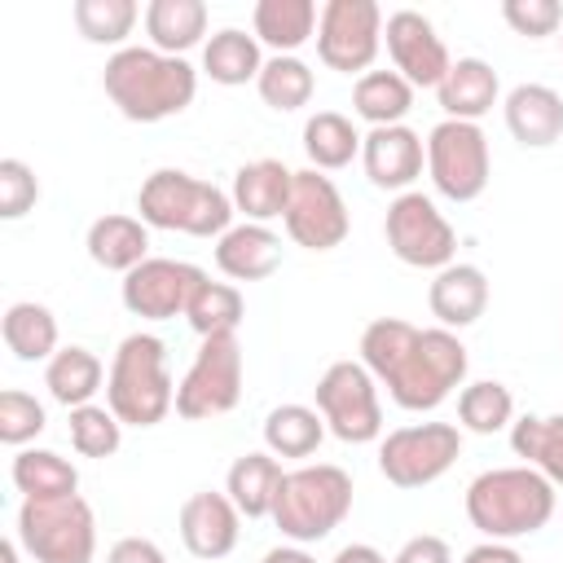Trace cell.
<instances>
[{"instance_id":"5bb4252c","label":"cell","mask_w":563,"mask_h":563,"mask_svg":"<svg viewBox=\"0 0 563 563\" xmlns=\"http://www.w3.org/2000/svg\"><path fill=\"white\" fill-rule=\"evenodd\" d=\"M282 220H286L290 242L303 251H334L352 233V216H347L339 185L330 176H321L317 167L295 172V189H290Z\"/></svg>"},{"instance_id":"d6986e66","label":"cell","mask_w":563,"mask_h":563,"mask_svg":"<svg viewBox=\"0 0 563 563\" xmlns=\"http://www.w3.org/2000/svg\"><path fill=\"white\" fill-rule=\"evenodd\" d=\"M290 189H295V172L282 158H255L233 172L229 198H233V211H242L251 224H268L286 216Z\"/></svg>"},{"instance_id":"4316f807","label":"cell","mask_w":563,"mask_h":563,"mask_svg":"<svg viewBox=\"0 0 563 563\" xmlns=\"http://www.w3.org/2000/svg\"><path fill=\"white\" fill-rule=\"evenodd\" d=\"M0 334H4V347L18 361H44L48 365L57 356V317L35 299L9 303L4 321H0Z\"/></svg>"},{"instance_id":"7bdbcfd3","label":"cell","mask_w":563,"mask_h":563,"mask_svg":"<svg viewBox=\"0 0 563 563\" xmlns=\"http://www.w3.org/2000/svg\"><path fill=\"white\" fill-rule=\"evenodd\" d=\"M40 202V180L22 158H0V220H22Z\"/></svg>"},{"instance_id":"6da1fadb","label":"cell","mask_w":563,"mask_h":563,"mask_svg":"<svg viewBox=\"0 0 563 563\" xmlns=\"http://www.w3.org/2000/svg\"><path fill=\"white\" fill-rule=\"evenodd\" d=\"M101 88L123 119L163 123V119L189 110V101L198 92V70L185 57H167L158 48L128 44L106 62Z\"/></svg>"},{"instance_id":"b9f144b4","label":"cell","mask_w":563,"mask_h":563,"mask_svg":"<svg viewBox=\"0 0 563 563\" xmlns=\"http://www.w3.org/2000/svg\"><path fill=\"white\" fill-rule=\"evenodd\" d=\"M44 427H48L44 405H40L31 391H22V387H4V391H0V440H4V444L26 449Z\"/></svg>"},{"instance_id":"ac0fdd59","label":"cell","mask_w":563,"mask_h":563,"mask_svg":"<svg viewBox=\"0 0 563 563\" xmlns=\"http://www.w3.org/2000/svg\"><path fill=\"white\" fill-rule=\"evenodd\" d=\"M238 532H242V515L229 501V493H211L207 488V493L185 497V506H180V541H185V550L194 559L216 563V559L233 554Z\"/></svg>"},{"instance_id":"681fc988","label":"cell","mask_w":563,"mask_h":563,"mask_svg":"<svg viewBox=\"0 0 563 563\" xmlns=\"http://www.w3.org/2000/svg\"><path fill=\"white\" fill-rule=\"evenodd\" d=\"M264 563H317V559L303 545H277V550L264 554Z\"/></svg>"},{"instance_id":"5b68a950","label":"cell","mask_w":563,"mask_h":563,"mask_svg":"<svg viewBox=\"0 0 563 563\" xmlns=\"http://www.w3.org/2000/svg\"><path fill=\"white\" fill-rule=\"evenodd\" d=\"M347 510H352V475L334 462H317V466L286 471V479L277 488L273 523L295 545H312V541L330 537L347 519Z\"/></svg>"},{"instance_id":"f546056e","label":"cell","mask_w":563,"mask_h":563,"mask_svg":"<svg viewBox=\"0 0 563 563\" xmlns=\"http://www.w3.org/2000/svg\"><path fill=\"white\" fill-rule=\"evenodd\" d=\"M413 106V84L396 70H365L352 84V110L369 123V128H391L409 114Z\"/></svg>"},{"instance_id":"ab89813d","label":"cell","mask_w":563,"mask_h":563,"mask_svg":"<svg viewBox=\"0 0 563 563\" xmlns=\"http://www.w3.org/2000/svg\"><path fill=\"white\" fill-rule=\"evenodd\" d=\"M136 4L132 0H75L70 18L88 44H123L136 26Z\"/></svg>"},{"instance_id":"e0dca14e","label":"cell","mask_w":563,"mask_h":563,"mask_svg":"<svg viewBox=\"0 0 563 563\" xmlns=\"http://www.w3.org/2000/svg\"><path fill=\"white\" fill-rule=\"evenodd\" d=\"M361 163H365L369 185H378V189H396V194H409V185L422 176L427 141H422L413 128H405V123L369 128V132H365V141H361Z\"/></svg>"},{"instance_id":"44dd1931","label":"cell","mask_w":563,"mask_h":563,"mask_svg":"<svg viewBox=\"0 0 563 563\" xmlns=\"http://www.w3.org/2000/svg\"><path fill=\"white\" fill-rule=\"evenodd\" d=\"M506 110V128L519 145L528 150H545L563 136V97L550 84H519L506 92L501 101Z\"/></svg>"},{"instance_id":"9a60e30c","label":"cell","mask_w":563,"mask_h":563,"mask_svg":"<svg viewBox=\"0 0 563 563\" xmlns=\"http://www.w3.org/2000/svg\"><path fill=\"white\" fill-rule=\"evenodd\" d=\"M207 282V273L198 264H185V260H158L150 255L145 264H136L128 277H123V308L132 317H145V321H167L176 312L189 308L194 290Z\"/></svg>"},{"instance_id":"7c38bea8","label":"cell","mask_w":563,"mask_h":563,"mask_svg":"<svg viewBox=\"0 0 563 563\" xmlns=\"http://www.w3.org/2000/svg\"><path fill=\"white\" fill-rule=\"evenodd\" d=\"M383 238L391 246V255L409 268H449L453 255H457V233L453 224L440 216V207L409 189V194H396L391 207H387V220H383Z\"/></svg>"},{"instance_id":"4fadbf2b","label":"cell","mask_w":563,"mask_h":563,"mask_svg":"<svg viewBox=\"0 0 563 563\" xmlns=\"http://www.w3.org/2000/svg\"><path fill=\"white\" fill-rule=\"evenodd\" d=\"M383 48V9L374 0H325L317 18V57L330 70L365 75Z\"/></svg>"},{"instance_id":"f6af8a7d","label":"cell","mask_w":563,"mask_h":563,"mask_svg":"<svg viewBox=\"0 0 563 563\" xmlns=\"http://www.w3.org/2000/svg\"><path fill=\"white\" fill-rule=\"evenodd\" d=\"M391 563H453V550H449V541H444V537L422 532V537H409V541L396 550V559H391Z\"/></svg>"},{"instance_id":"d590c367","label":"cell","mask_w":563,"mask_h":563,"mask_svg":"<svg viewBox=\"0 0 563 563\" xmlns=\"http://www.w3.org/2000/svg\"><path fill=\"white\" fill-rule=\"evenodd\" d=\"M255 88H260L264 106H273V110L286 114V110H299V106L312 101L317 79H312V66H308L303 57H295V53H277V57L264 62Z\"/></svg>"},{"instance_id":"7dc6e473","label":"cell","mask_w":563,"mask_h":563,"mask_svg":"<svg viewBox=\"0 0 563 563\" xmlns=\"http://www.w3.org/2000/svg\"><path fill=\"white\" fill-rule=\"evenodd\" d=\"M462 563H523V554L510 541H479L462 554Z\"/></svg>"},{"instance_id":"d6a6232c","label":"cell","mask_w":563,"mask_h":563,"mask_svg":"<svg viewBox=\"0 0 563 563\" xmlns=\"http://www.w3.org/2000/svg\"><path fill=\"white\" fill-rule=\"evenodd\" d=\"M9 475H13V488L22 497H35V501L70 497L79 488V471L62 453H53V449H18Z\"/></svg>"},{"instance_id":"1f68e13d","label":"cell","mask_w":563,"mask_h":563,"mask_svg":"<svg viewBox=\"0 0 563 563\" xmlns=\"http://www.w3.org/2000/svg\"><path fill=\"white\" fill-rule=\"evenodd\" d=\"M361 132L352 128L347 114L339 110H317L308 123H303V154L317 172H339L347 167L356 154H361Z\"/></svg>"},{"instance_id":"60d3db41","label":"cell","mask_w":563,"mask_h":563,"mask_svg":"<svg viewBox=\"0 0 563 563\" xmlns=\"http://www.w3.org/2000/svg\"><path fill=\"white\" fill-rule=\"evenodd\" d=\"M70 444L79 457H110L123 444V422L110 413V405H79L70 409Z\"/></svg>"},{"instance_id":"f907efd6","label":"cell","mask_w":563,"mask_h":563,"mask_svg":"<svg viewBox=\"0 0 563 563\" xmlns=\"http://www.w3.org/2000/svg\"><path fill=\"white\" fill-rule=\"evenodd\" d=\"M0 563H18V541H0Z\"/></svg>"},{"instance_id":"8d00e7d4","label":"cell","mask_w":563,"mask_h":563,"mask_svg":"<svg viewBox=\"0 0 563 563\" xmlns=\"http://www.w3.org/2000/svg\"><path fill=\"white\" fill-rule=\"evenodd\" d=\"M413 339H418V325H409V321H400V317H374V321L361 330V365H365L378 383H387V378L396 374V365L405 361V352L413 347Z\"/></svg>"},{"instance_id":"e575fe53","label":"cell","mask_w":563,"mask_h":563,"mask_svg":"<svg viewBox=\"0 0 563 563\" xmlns=\"http://www.w3.org/2000/svg\"><path fill=\"white\" fill-rule=\"evenodd\" d=\"M510 449L528 457V466H537L550 484H563V413H523L519 422H510Z\"/></svg>"},{"instance_id":"2e32d148","label":"cell","mask_w":563,"mask_h":563,"mask_svg":"<svg viewBox=\"0 0 563 563\" xmlns=\"http://www.w3.org/2000/svg\"><path fill=\"white\" fill-rule=\"evenodd\" d=\"M383 40H387V53L396 62V75H405L413 88H440V79L453 66L431 18H422L418 9H396L383 26Z\"/></svg>"},{"instance_id":"ba28073f","label":"cell","mask_w":563,"mask_h":563,"mask_svg":"<svg viewBox=\"0 0 563 563\" xmlns=\"http://www.w3.org/2000/svg\"><path fill=\"white\" fill-rule=\"evenodd\" d=\"M427 176L440 198L475 202L493 176V154H488V136L479 132V123L440 119L427 132Z\"/></svg>"},{"instance_id":"30bf717a","label":"cell","mask_w":563,"mask_h":563,"mask_svg":"<svg viewBox=\"0 0 563 563\" xmlns=\"http://www.w3.org/2000/svg\"><path fill=\"white\" fill-rule=\"evenodd\" d=\"M317 413L325 418V431H334L343 444H369L383 435V405L374 374L361 361H334L312 387Z\"/></svg>"},{"instance_id":"816d5d0a","label":"cell","mask_w":563,"mask_h":563,"mask_svg":"<svg viewBox=\"0 0 563 563\" xmlns=\"http://www.w3.org/2000/svg\"><path fill=\"white\" fill-rule=\"evenodd\" d=\"M559 40H563V35H559Z\"/></svg>"},{"instance_id":"bcb514c9","label":"cell","mask_w":563,"mask_h":563,"mask_svg":"<svg viewBox=\"0 0 563 563\" xmlns=\"http://www.w3.org/2000/svg\"><path fill=\"white\" fill-rule=\"evenodd\" d=\"M106 563H167V554L150 537H119L106 554Z\"/></svg>"},{"instance_id":"c3c4849f","label":"cell","mask_w":563,"mask_h":563,"mask_svg":"<svg viewBox=\"0 0 563 563\" xmlns=\"http://www.w3.org/2000/svg\"><path fill=\"white\" fill-rule=\"evenodd\" d=\"M330 563H387V559H383L374 545H365V541H352V545H343V550H339Z\"/></svg>"},{"instance_id":"cb8c5ba5","label":"cell","mask_w":563,"mask_h":563,"mask_svg":"<svg viewBox=\"0 0 563 563\" xmlns=\"http://www.w3.org/2000/svg\"><path fill=\"white\" fill-rule=\"evenodd\" d=\"M497 92H501V79L484 57H457L435 88L444 119H462V123H479L497 106Z\"/></svg>"},{"instance_id":"ee69618b","label":"cell","mask_w":563,"mask_h":563,"mask_svg":"<svg viewBox=\"0 0 563 563\" xmlns=\"http://www.w3.org/2000/svg\"><path fill=\"white\" fill-rule=\"evenodd\" d=\"M501 18L528 35V40H541V35H554L563 26V9L554 0H506L501 4Z\"/></svg>"},{"instance_id":"8fae6325","label":"cell","mask_w":563,"mask_h":563,"mask_svg":"<svg viewBox=\"0 0 563 563\" xmlns=\"http://www.w3.org/2000/svg\"><path fill=\"white\" fill-rule=\"evenodd\" d=\"M457 453H462V431L453 422H413L383 435L378 471L396 488H427L457 462Z\"/></svg>"},{"instance_id":"74e56055","label":"cell","mask_w":563,"mask_h":563,"mask_svg":"<svg viewBox=\"0 0 563 563\" xmlns=\"http://www.w3.org/2000/svg\"><path fill=\"white\" fill-rule=\"evenodd\" d=\"M242 312H246L242 290L229 286V282H211V277L194 290V299H189V308H185L189 325H194L202 339H211V334H238Z\"/></svg>"},{"instance_id":"603a6c76","label":"cell","mask_w":563,"mask_h":563,"mask_svg":"<svg viewBox=\"0 0 563 563\" xmlns=\"http://www.w3.org/2000/svg\"><path fill=\"white\" fill-rule=\"evenodd\" d=\"M84 246H88V260H92L97 268L128 277L136 264L150 260V224H145L141 216H119V211H110V216H97V220L88 224Z\"/></svg>"},{"instance_id":"d4e9b609","label":"cell","mask_w":563,"mask_h":563,"mask_svg":"<svg viewBox=\"0 0 563 563\" xmlns=\"http://www.w3.org/2000/svg\"><path fill=\"white\" fill-rule=\"evenodd\" d=\"M282 479H286V471H282V462H277L273 453H242V457L229 466V475H224V493H229V501L238 506V515L264 519V515H273V506H277Z\"/></svg>"},{"instance_id":"f35d334b","label":"cell","mask_w":563,"mask_h":563,"mask_svg":"<svg viewBox=\"0 0 563 563\" xmlns=\"http://www.w3.org/2000/svg\"><path fill=\"white\" fill-rule=\"evenodd\" d=\"M457 418L466 431L475 435H493L501 427H510L515 418V396L506 383H493V378H479V383H466L457 391Z\"/></svg>"},{"instance_id":"7402d4cb","label":"cell","mask_w":563,"mask_h":563,"mask_svg":"<svg viewBox=\"0 0 563 563\" xmlns=\"http://www.w3.org/2000/svg\"><path fill=\"white\" fill-rule=\"evenodd\" d=\"M282 264V238L268 224H233L224 238H216V268L233 282H264Z\"/></svg>"},{"instance_id":"f1b7e54d","label":"cell","mask_w":563,"mask_h":563,"mask_svg":"<svg viewBox=\"0 0 563 563\" xmlns=\"http://www.w3.org/2000/svg\"><path fill=\"white\" fill-rule=\"evenodd\" d=\"M202 70L224 84V88H238L246 79H260L264 70V57H260V40L246 35L242 26H224L216 31L207 44H202Z\"/></svg>"},{"instance_id":"4dcf8cb0","label":"cell","mask_w":563,"mask_h":563,"mask_svg":"<svg viewBox=\"0 0 563 563\" xmlns=\"http://www.w3.org/2000/svg\"><path fill=\"white\" fill-rule=\"evenodd\" d=\"M317 4L312 0H260L251 22H255V40L277 48V53H295L299 44L312 40L317 26Z\"/></svg>"},{"instance_id":"8992f818","label":"cell","mask_w":563,"mask_h":563,"mask_svg":"<svg viewBox=\"0 0 563 563\" xmlns=\"http://www.w3.org/2000/svg\"><path fill=\"white\" fill-rule=\"evenodd\" d=\"M462 378H466L462 339L444 325H431V330H418L413 347L387 378V396L409 413H427V409H440L449 391L462 387Z\"/></svg>"},{"instance_id":"3957f363","label":"cell","mask_w":563,"mask_h":563,"mask_svg":"<svg viewBox=\"0 0 563 563\" xmlns=\"http://www.w3.org/2000/svg\"><path fill=\"white\" fill-rule=\"evenodd\" d=\"M106 405L123 427H158L176 409L167 343L158 334H128L106 374Z\"/></svg>"},{"instance_id":"83f0119b","label":"cell","mask_w":563,"mask_h":563,"mask_svg":"<svg viewBox=\"0 0 563 563\" xmlns=\"http://www.w3.org/2000/svg\"><path fill=\"white\" fill-rule=\"evenodd\" d=\"M101 383H106L101 361H97L88 347H79V343L57 347V356L44 365V387H48V396H53L57 405H66V409L92 405V396L101 391Z\"/></svg>"},{"instance_id":"277c9868","label":"cell","mask_w":563,"mask_h":563,"mask_svg":"<svg viewBox=\"0 0 563 563\" xmlns=\"http://www.w3.org/2000/svg\"><path fill=\"white\" fill-rule=\"evenodd\" d=\"M136 211L150 229L189 233V238H224L233 229V198L220 185L198 180L180 167L150 172L141 180Z\"/></svg>"},{"instance_id":"ffe728a7","label":"cell","mask_w":563,"mask_h":563,"mask_svg":"<svg viewBox=\"0 0 563 563\" xmlns=\"http://www.w3.org/2000/svg\"><path fill=\"white\" fill-rule=\"evenodd\" d=\"M427 308L444 330H462L475 325L488 308V277L479 264H449L435 273L431 290H427Z\"/></svg>"},{"instance_id":"7a4b0ae2","label":"cell","mask_w":563,"mask_h":563,"mask_svg":"<svg viewBox=\"0 0 563 563\" xmlns=\"http://www.w3.org/2000/svg\"><path fill=\"white\" fill-rule=\"evenodd\" d=\"M559 497L537 466H493L466 484V519L488 541L532 537L550 523Z\"/></svg>"},{"instance_id":"836d02e7","label":"cell","mask_w":563,"mask_h":563,"mask_svg":"<svg viewBox=\"0 0 563 563\" xmlns=\"http://www.w3.org/2000/svg\"><path fill=\"white\" fill-rule=\"evenodd\" d=\"M325 440V418L308 405H277L264 418V444L273 457H308Z\"/></svg>"},{"instance_id":"9c48e42d","label":"cell","mask_w":563,"mask_h":563,"mask_svg":"<svg viewBox=\"0 0 563 563\" xmlns=\"http://www.w3.org/2000/svg\"><path fill=\"white\" fill-rule=\"evenodd\" d=\"M242 400V343L238 334H211L202 339L194 365L176 383V413L185 422H207Z\"/></svg>"},{"instance_id":"484cf974","label":"cell","mask_w":563,"mask_h":563,"mask_svg":"<svg viewBox=\"0 0 563 563\" xmlns=\"http://www.w3.org/2000/svg\"><path fill=\"white\" fill-rule=\"evenodd\" d=\"M145 31H150V48L167 57H185L207 35V4L202 0H150Z\"/></svg>"},{"instance_id":"52a82bcc","label":"cell","mask_w":563,"mask_h":563,"mask_svg":"<svg viewBox=\"0 0 563 563\" xmlns=\"http://www.w3.org/2000/svg\"><path fill=\"white\" fill-rule=\"evenodd\" d=\"M18 545L35 563H92L97 554V519L92 506L70 493V497H22L18 506Z\"/></svg>"}]
</instances>
